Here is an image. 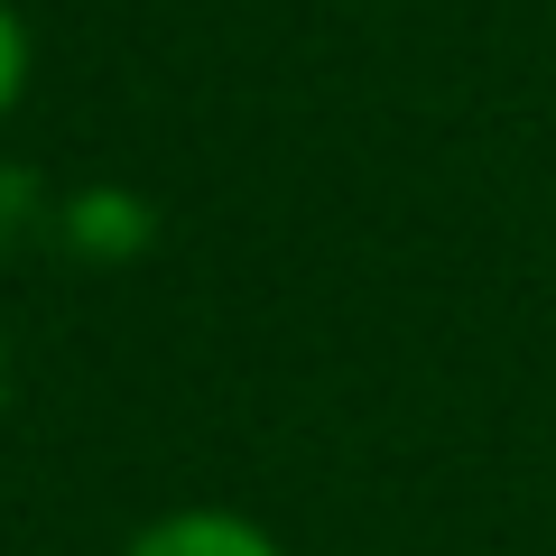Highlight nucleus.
<instances>
[{
	"label": "nucleus",
	"mask_w": 556,
	"mask_h": 556,
	"mask_svg": "<svg viewBox=\"0 0 556 556\" xmlns=\"http://www.w3.org/2000/svg\"><path fill=\"white\" fill-rule=\"evenodd\" d=\"M28 75H38V38H28V20L0 0V121L28 102Z\"/></svg>",
	"instance_id": "2"
},
{
	"label": "nucleus",
	"mask_w": 556,
	"mask_h": 556,
	"mask_svg": "<svg viewBox=\"0 0 556 556\" xmlns=\"http://www.w3.org/2000/svg\"><path fill=\"white\" fill-rule=\"evenodd\" d=\"M121 556H288L251 510H214V501H186V510L149 519Z\"/></svg>",
	"instance_id": "1"
}]
</instances>
